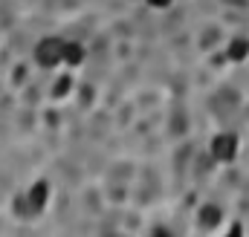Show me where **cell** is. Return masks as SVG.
Here are the masks:
<instances>
[{
	"mask_svg": "<svg viewBox=\"0 0 249 237\" xmlns=\"http://www.w3.org/2000/svg\"><path fill=\"white\" fill-rule=\"evenodd\" d=\"M238 136L235 133H217L214 139H212V145H209V151H212V156L217 159V162H232L235 156H238Z\"/></svg>",
	"mask_w": 249,
	"mask_h": 237,
	"instance_id": "3",
	"label": "cell"
},
{
	"mask_svg": "<svg viewBox=\"0 0 249 237\" xmlns=\"http://www.w3.org/2000/svg\"><path fill=\"white\" fill-rule=\"evenodd\" d=\"M72 93V75H58L53 84V99H67Z\"/></svg>",
	"mask_w": 249,
	"mask_h": 237,
	"instance_id": "7",
	"label": "cell"
},
{
	"mask_svg": "<svg viewBox=\"0 0 249 237\" xmlns=\"http://www.w3.org/2000/svg\"><path fill=\"white\" fill-rule=\"evenodd\" d=\"M87 61V47L81 41H72V38H64V52H61V67L70 69H78L81 64Z\"/></svg>",
	"mask_w": 249,
	"mask_h": 237,
	"instance_id": "4",
	"label": "cell"
},
{
	"mask_svg": "<svg viewBox=\"0 0 249 237\" xmlns=\"http://www.w3.org/2000/svg\"><path fill=\"white\" fill-rule=\"evenodd\" d=\"M226 55H229V61H247L249 58V41L247 38H235L226 47Z\"/></svg>",
	"mask_w": 249,
	"mask_h": 237,
	"instance_id": "5",
	"label": "cell"
},
{
	"mask_svg": "<svg viewBox=\"0 0 249 237\" xmlns=\"http://www.w3.org/2000/svg\"><path fill=\"white\" fill-rule=\"evenodd\" d=\"M50 200H53V185H50V179H35V182L26 188V194H23V203H26V208H29V217L41 214V211L50 205Z\"/></svg>",
	"mask_w": 249,
	"mask_h": 237,
	"instance_id": "2",
	"label": "cell"
},
{
	"mask_svg": "<svg viewBox=\"0 0 249 237\" xmlns=\"http://www.w3.org/2000/svg\"><path fill=\"white\" fill-rule=\"evenodd\" d=\"M61 52H64V38L47 35L32 47V58L41 69H58L61 67Z\"/></svg>",
	"mask_w": 249,
	"mask_h": 237,
	"instance_id": "1",
	"label": "cell"
},
{
	"mask_svg": "<svg viewBox=\"0 0 249 237\" xmlns=\"http://www.w3.org/2000/svg\"><path fill=\"white\" fill-rule=\"evenodd\" d=\"M217 223H220V208H217V205H203V208H200V226L212 229V226H217Z\"/></svg>",
	"mask_w": 249,
	"mask_h": 237,
	"instance_id": "6",
	"label": "cell"
},
{
	"mask_svg": "<svg viewBox=\"0 0 249 237\" xmlns=\"http://www.w3.org/2000/svg\"><path fill=\"white\" fill-rule=\"evenodd\" d=\"M145 3H148L151 9H157V12H162V9H168V6H171L174 0H145Z\"/></svg>",
	"mask_w": 249,
	"mask_h": 237,
	"instance_id": "8",
	"label": "cell"
}]
</instances>
